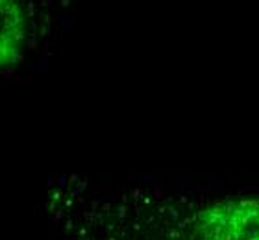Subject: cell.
I'll return each mask as SVG.
<instances>
[{"label": "cell", "mask_w": 259, "mask_h": 240, "mask_svg": "<svg viewBox=\"0 0 259 240\" xmlns=\"http://www.w3.org/2000/svg\"><path fill=\"white\" fill-rule=\"evenodd\" d=\"M189 240H259V196L226 198L196 213Z\"/></svg>", "instance_id": "obj_1"}, {"label": "cell", "mask_w": 259, "mask_h": 240, "mask_svg": "<svg viewBox=\"0 0 259 240\" xmlns=\"http://www.w3.org/2000/svg\"><path fill=\"white\" fill-rule=\"evenodd\" d=\"M26 37V15L21 0H0V69L11 65Z\"/></svg>", "instance_id": "obj_2"}]
</instances>
